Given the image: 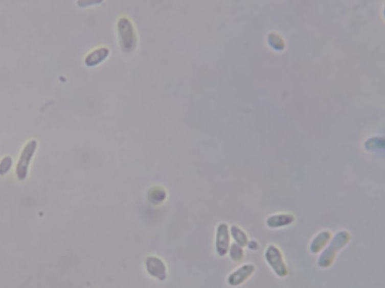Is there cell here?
<instances>
[{
  "mask_svg": "<svg viewBox=\"0 0 385 288\" xmlns=\"http://www.w3.org/2000/svg\"><path fill=\"white\" fill-rule=\"evenodd\" d=\"M228 252H229L231 260L233 261L239 262L243 260L244 255L243 247L239 246V245L233 243L231 246H230Z\"/></svg>",
  "mask_w": 385,
  "mask_h": 288,
  "instance_id": "obj_12",
  "label": "cell"
},
{
  "mask_svg": "<svg viewBox=\"0 0 385 288\" xmlns=\"http://www.w3.org/2000/svg\"><path fill=\"white\" fill-rule=\"evenodd\" d=\"M120 33L126 48H132L133 44L134 35L131 23L127 19L122 18L119 23Z\"/></svg>",
  "mask_w": 385,
  "mask_h": 288,
  "instance_id": "obj_9",
  "label": "cell"
},
{
  "mask_svg": "<svg viewBox=\"0 0 385 288\" xmlns=\"http://www.w3.org/2000/svg\"><path fill=\"white\" fill-rule=\"evenodd\" d=\"M231 236L233 237L236 244L239 245L242 247L247 246L248 243V237L246 234L243 230L236 225H233L231 227Z\"/></svg>",
  "mask_w": 385,
  "mask_h": 288,
  "instance_id": "obj_10",
  "label": "cell"
},
{
  "mask_svg": "<svg viewBox=\"0 0 385 288\" xmlns=\"http://www.w3.org/2000/svg\"><path fill=\"white\" fill-rule=\"evenodd\" d=\"M152 190L153 192H150L149 194V200L152 203H161L166 198L167 195H166L164 190L161 191V189H159V188H155Z\"/></svg>",
  "mask_w": 385,
  "mask_h": 288,
  "instance_id": "obj_13",
  "label": "cell"
},
{
  "mask_svg": "<svg viewBox=\"0 0 385 288\" xmlns=\"http://www.w3.org/2000/svg\"><path fill=\"white\" fill-rule=\"evenodd\" d=\"M265 260L275 273L279 277H285L288 274V269L284 260L281 250L275 246L269 245L264 253Z\"/></svg>",
  "mask_w": 385,
  "mask_h": 288,
  "instance_id": "obj_2",
  "label": "cell"
},
{
  "mask_svg": "<svg viewBox=\"0 0 385 288\" xmlns=\"http://www.w3.org/2000/svg\"><path fill=\"white\" fill-rule=\"evenodd\" d=\"M36 148H37V142L35 140L29 141L24 148L17 162V167H16V174L20 180L23 181L26 179L27 173H28L29 165L36 152Z\"/></svg>",
  "mask_w": 385,
  "mask_h": 288,
  "instance_id": "obj_3",
  "label": "cell"
},
{
  "mask_svg": "<svg viewBox=\"0 0 385 288\" xmlns=\"http://www.w3.org/2000/svg\"><path fill=\"white\" fill-rule=\"evenodd\" d=\"M295 222V217L290 213H278L271 215L266 219V224L269 228L280 229L291 225Z\"/></svg>",
  "mask_w": 385,
  "mask_h": 288,
  "instance_id": "obj_7",
  "label": "cell"
},
{
  "mask_svg": "<svg viewBox=\"0 0 385 288\" xmlns=\"http://www.w3.org/2000/svg\"><path fill=\"white\" fill-rule=\"evenodd\" d=\"M351 240V234L347 230L338 231L330 240L327 247L323 250L318 260V264L321 268H328L333 264L338 253L344 249Z\"/></svg>",
  "mask_w": 385,
  "mask_h": 288,
  "instance_id": "obj_1",
  "label": "cell"
},
{
  "mask_svg": "<svg viewBox=\"0 0 385 288\" xmlns=\"http://www.w3.org/2000/svg\"><path fill=\"white\" fill-rule=\"evenodd\" d=\"M145 268L148 274L159 281H164L167 278V270L164 262L156 256H149L145 260Z\"/></svg>",
  "mask_w": 385,
  "mask_h": 288,
  "instance_id": "obj_5",
  "label": "cell"
},
{
  "mask_svg": "<svg viewBox=\"0 0 385 288\" xmlns=\"http://www.w3.org/2000/svg\"><path fill=\"white\" fill-rule=\"evenodd\" d=\"M247 246H248L249 249L252 250V251H256V250L258 249L259 247L258 243H257V242L255 241V240H252V241H249L248 243H247Z\"/></svg>",
  "mask_w": 385,
  "mask_h": 288,
  "instance_id": "obj_15",
  "label": "cell"
},
{
  "mask_svg": "<svg viewBox=\"0 0 385 288\" xmlns=\"http://www.w3.org/2000/svg\"><path fill=\"white\" fill-rule=\"evenodd\" d=\"M231 244V234L229 227L226 223L218 224L215 237V249L220 257H224L229 251Z\"/></svg>",
  "mask_w": 385,
  "mask_h": 288,
  "instance_id": "obj_4",
  "label": "cell"
},
{
  "mask_svg": "<svg viewBox=\"0 0 385 288\" xmlns=\"http://www.w3.org/2000/svg\"><path fill=\"white\" fill-rule=\"evenodd\" d=\"M107 54H108V50L105 48L98 49V50H94V51L90 53L87 56V58H86V64L88 65V66L95 65L99 61H101L102 60H103L106 57Z\"/></svg>",
  "mask_w": 385,
  "mask_h": 288,
  "instance_id": "obj_11",
  "label": "cell"
},
{
  "mask_svg": "<svg viewBox=\"0 0 385 288\" xmlns=\"http://www.w3.org/2000/svg\"><path fill=\"white\" fill-rule=\"evenodd\" d=\"M255 272V266L252 264H244L236 271L232 273L228 278V282L232 287H237L243 284Z\"/></svg>",
  "mask_w": 385,
  "mask_h": 288,
  "instance_id": "obj_6",
  "label": "cell"
},
{
  "mask_svg": "<svg viewBox=\"0 0 385 288\" xmlns=\"http://www.w3.org/2000/svg\"><path fill=\"white\" fill-rule=\"evenodd\" d=\"M332 239V233L329 230H322L313 239L310 244V251L311 254L321 253L330 243Z\"/></svg>",
  "mask_w": 385,
  "mask_h": 288,
  "instance_id": "obj_8",
  "label": "cell"
},
{
  "mask_svg": "<svg viewBox=\"0 0 385 288\" xmlns=\"http://www.w3.org/2000/svg\"><path fill=\"white\" fill-rule=\"evenodd\" d=\"M12 165V159L10 156L3 158L0 162V176H4L10 170Z\"/></svg>",
  "mask_w": 385,
  "mask_h": 288,
  "instance_id": "obj_14",
  "label": "cell"
}]
</instances>
